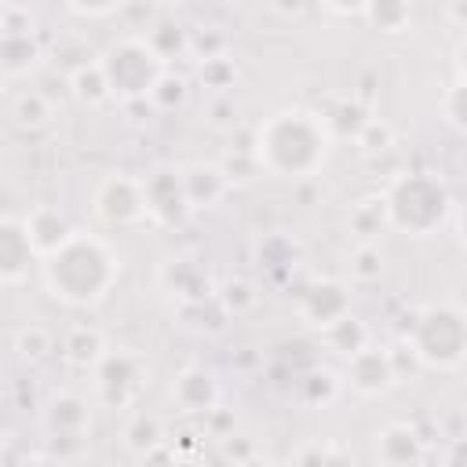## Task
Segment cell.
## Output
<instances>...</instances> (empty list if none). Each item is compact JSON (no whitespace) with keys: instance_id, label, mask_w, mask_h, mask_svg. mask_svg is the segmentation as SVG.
Masks as SVG:
<instances>
[{"instance_id":"6da1fadb","label":"cell","mask_w":467,"mask_h":467,"mask_svg":"<svg viewBox=\"0 0 467 467\" xmlns=\"http://www.w3.org/2000/svg\"><path fill=\"white\" fill-rule=\"evenodd\" d=\"M332 142L336 139L317 109L288 106L255 124L248 150L263 175L299 182V179H314L325 168Z\"/></svg>"},{"instance_id":"7a4b0ae2","label":"cell","mask_w":467,"mask_h":467,"mask_svg":"<svg viewBox=\"0 0 467 467\" xmlns=\"http://www.w3.org/2000/svg\"><path fill=\"white\" fill-rule=\"evenodd\" d=\"M36 270H40L44 292L55 303L69 310H91L113 292L120 277V255L106 237L73 230L55 252L40 255Z\"/></svg>"},{"instance_id":"3957f363","label":"cell","mask_w":467,"mask_h":467,"mask_svg":"<svg viewBox=\"0 0 467 467\" xmlns=\"http://www.w3.org/2000/svg\"><path fill=\"white\" fill-rule=\"evenodd\" d=\"M379 197L387 208V226L405 237H434L456 212L449 182L427 168L398 171Z\"/></svg>"},{"instance_id":"277c9868","label":"cell","mask_w":467,"mask_h":467,"mask_svg":"<svg viewBox=\"0 0 467 467\" xmlns=\"http://www.w3.org/2000/svg\"><path fill=\"white\" fill-rule=\"evenodd\" d=\"M405 332V347L412 350V358L420 361V368L431 372H460L463 358H467V314L460 303L438 299L420 306Z\"/></svg>"},{"instance_id":"5b68a950","label":"cell","mask_w":467,"mask_h":467,"mask_svg":"<svg viewBox=\"0 0 467 467\" xmlns=\"http://www.w3.org/2000/svg\"><path fill=\"white\" fill-rule=\"evenodd\" d=\"M99 66H102V77L109 84V95L117 102H124V106L146 102L150 88L168 69V62L150 47L146 36H120V40H113L99 55Z\"/></svg>"},{"instance_id":"8992f818","label":"cell","mask_w":467,"mask_h":467,"mask_svg":"<svg viewBox=\"0 0 467 467\" xmlns=\"http://www.w3.org/2000/svg\"><path fill=\"white\" fill-rule=\"evenodd\" d=\"M95 376V398L106 409H131L139 394L150 383V361L131 347H109L102 361L91 368Z\"/></svg>"},{"instance_id":"52a82bcc","label":"cell","mask_w":467,"mask_h":467,"mask_svg":"<svg viewBox=\"0 0 467 467\" xmlns=\"http://www.w3.org/2000/svg\"><path fill=\"white\" fill-rule=\"evenodd\" d=\"M91 212L109 230H131L146 223V201H142V179L128 171H109L91 193Z\"/></svg>"},{"instance_id":"ba28073f","label":"cell","mask_w":467,"mask_h":467,"mask_svg":"<svg viewBox=\"0 0 467 467\" xmlns=\"http://www.w3.org/2000/svg\"><path fill=\"white\" fill-rule=\"evenodd\" d=\"M142 201H146V219L157 226H182L190 219V201L182 190V171L179 168H153L150 175H142Z\"/></svg>"},{"instance_id":"9c48e42d","label":"cell","mask_w":467,"mask_h":467,"mask_svg":"<svg viewBox=\"0 0 467 467\" xmlns=\"http://www.w3.org/2000/svg\"><path fill=\"white\" fill-rule=\"evenodd\" d=\"M401 379L394 372V361H390V347H379V343H365L361 350H354L347 358V368H343V387H350L354 394L361 398H383L387 390H394Z\"/></svg>"},{"instance_id":"30bf717a","label":"cell","mask_w":467,"mask_h":467,"mask_svg":"<svg viewBox=\"0 0 467 467\" xmlns=\"http://www.w3.org/2000/svg\"><path fill=\"white\" fill-rule=\"evenodd\" d=\"M354 310V292H350V281H339V277H314L303 292H299V317L310 325V328H328L332 321H339L343 314Z\"/></svg>"},{"instance_id":"8fae6325","label":"cell","mask_w":467,"mask_h":467,"mask_svg":"<svg viewBox=\"0 0 467 467\" xmlns=\"http://www.w3.org/2000/svg\"><path fill=\"white\" fill-rule=\"evenodd\" d=\"M40 266L22 215H0V285H22Z\"/></svg>"},{"instance_id":"7c38bea8","label":"cell","mask_w":467,"mask_h":467,"mask_svg":"<svg viewBox=\"0 0 467 467\" xmlns=\"http://www.w3.org/2000/svg\"><path fill=\"white\" fill-rule=\"evenodd\" d=\"M168 398H171V405H175L182 416H204V412H212V409L219 405L223 387H219V379H215L212 368H204V365H186V368L175 372V379H171V387H168Z\"/></svg>"},{"instance_id":"4fadbf2b","label":"cell","mask_w":467,"mask_h":467,"mask_svg":"<svg viewBox=\"0 0 467 467\" xmlns=\"http://www.w3.org/2000/svg\"><path fill=\"white\" fill-rule=\"evenodd\" d=\"M157 285L171 303H186V299H201L208 292H215V281L208 274L204 263H197L193 255H171L157 266Z\"/></svg>"},{"instance_id":"5bb4252c","label":"cell","mask_w":467,"mask_h":467,"mask_svg":"<svg viewBox=\"0 0 467 467\" xmlns=\"http://www.w3.org/2000/svg\"><path fill=\"white\" fill-rule=\"evenodd\" d=\"M376 460L387 467H409L427 460V438L412 423H387L376 431Z\"/></svg>"},{"instance_id":"9a60e30c","label":"cell","mask_w":467,"mask_h":467,"mask_svg":"<svg viewBox=\"0 0 467 467\" xmlns=\"http://www.w3.org/2000/svg\"><path fill=\"white\" fill-rule=\"evenodd\" d=\"M179 171H182V190H186L190 212H208V208L223 204V197L230 193V179L212 161H197V164H186Z\"/></svg>"},{"instance_id":"2e32d148","label":"cell","mask_w":467,"mask_h":467,"mask_svg":"<svg viewBox=\"0 0 467 467\" xmlns=\"http://www.w3.org/2000/svg\"><path fill=\"white\" fill-rule=\"evenodd\" d=\"M47 434H91V401L77 390H55L44 405Z\"/></svg>"},{"instance_id":"e0dca14e","label":"cell","mask_w":467,"mask_h":467,"mask_svg":"<svg viewBox=\"0 0 467 467\" xmlns=\"http://www.w3.org/2000/svg\"><path fill=\"white\" fill-rule=\"evenodd\" d=\"M22 223H26V230H29V241H33L36 255L55 252V248L77 230V226L69 223V215H66L58 204H36V208H29V212L22 215Z\"/></svg>"},{"instance_id":"ac0fdd59","label":"cell","mask_w":467,"mask_h":467,"mask_svg":"<svg viewBox=\"0 0 467 467\" xmlns=\"http://www.w3.org/2000/svg\"><path fill=\"white\" fill-rule=\"evenodd\" d=\"M106 350H109V339H106V332L95 328V325H69V328L62 332V339H58L62 361L73 365V368H84V372H91V368L102 361Z\"/></svg>"},{"instance_id":"d6986e66","label":"cell","mask_w":467,"mask_h":467,"mask_svg":"<svg viewBox=\"0 0 467 467\" xmlns=\"http://www.w3.org/2000/svg\"><path fill=\"white\" fill-rule=\"evenodd\" d=\"M175 321H179V328H186L193 336H219L230 325V310L223 306V299L215 292H208L201 299L175 303Z\"/></svg>"},{"instance_id":"ffe728a7","label":"cell","mask_w":467,"mask_h":467,"mask_svg":"<svg viewBox=\"0 0 467 467\" xmlns=\"http://www.w3.org/2000/svg\"><path fill=\"white\" fill-rule=\"evenodd\" d=\"M44 62V47L36 33H0V73L7 80H22L36 73Z\"/></svg>"},{"instance_id":"44dd1931","label":"cell","mask_w":467,"mask_h":467,"mask_svg":"<svg viewBox=\"0 0 467 467\" xmlns=\"http://www.w3.org/2000/svg\"><path fill=\"white\" fill-rule=\"evenodd\" d=\"M303 259V244L292 237V234H266L259 244H255V263L263 274H270L274 281H281L285 274H292Z\"/></svg>"},{"instance_id":"7402d4cb","label":"cell","mask_w":467,"mask_h":467,"mask_svg":"<svg viewBox=\"0 0 467 467\" xmlns=\"http://www.w3.org/2000/svg\"><path fill=\"white\" fill-rule=\"evenodd\" d=\"M120 441H124V449H128L131 456L142 460L150 449H157L161 441H168V434H164V420H161L157 412H150V409H135V412L128 416L124 431H120Z\"/></svg>"},{"instance_id":"603a6c76","label":"cell","mask_w":467,"mask_h":467,"mask_svg":"<svg viewBox=\"0 0 467 467\" xmlns=\"http://www.w3.org/2000/svg\"><path fill=\"white\" fill-rule=\"evenodd\" d=\"M69 95H73L80 106H88V109H99V106L113 102L109 84H106L102 66H99V55H95L91 62H84V66L69 69Z\"/></svg>"},{"instance_id":"cb8c5ba5","label":"cell","mask_w":467,"mask_h":467,"mask_svg":"<svg viewBox=\"0 0 467 467\" xmlns=\"http://www.w3.org/2000/svg\"><path fill=\"white\" fill-rule=\"evenodd\" d=\"M387 226V208H383V197H361L358 204H350L347 212V234L361 244V241H379Z\"/></svg>"},{"instance_id":"d4e9b609","label":"cell","mask_w":467,"mask_h":467,"mask_svg":"<svg viewBox=\"0 0 467 467\" xmlns=\"http://www.w3.org/2000/svg\"><path fill=\"white\" fill-rule=\"evenodd\" d=\"M361 18H365L376 33L398 36V33H405L409 22H412V0H368V4L361 7Z\"/></svg>"},{"instance_id":"484cf974","label":"cell","mask_w":467,"mask_h":467,"mask_svg":"<svg viewBox=\"0 0 467 467\" xmlns=\"http://www.w3.org/2000/svg\"><path fill=\"white\" fill-rule=\"evenodd\" d=\"M321 339L328 343V350L350 358L354 350H361L365 343H372V332H368V325L350 310V314H343L339 321H332L328 328H321Z\"/></svg>"},{"instance_id":"4316f807","label":"cell","mask_w":467,"mask_h":467,"mask_svg":"<svg viewBox=\"0 0 467 467\" xmlns=\"http://www.w3.org/2000/svg\"><path fill=\"white\" fill-rule=\"evenodd\" d=\"M51 117H55V106H51V99H47L44 91H36V88H26V91H18V95L11 99V120H15L18 128H26V131H36V128L51 124Z\"/></svg>"},{"instance_id":"83f0119b","label":"cell","mask_w":467,"mask_h":467,"mask_svg":"<svg viewBox=\"0 0 467 467\" xmlns=\"http://www.w3.org/2000/svg\"><path fill=\"white\" fill-rule=\"evenodd\" d=\"M368 117H372V109L361 99H354V95L350 99H339L336 109L321 113V120L328 124L332 139H358V131L368 124Z\"/></svg>"},{"instance_id":"f1b7e54d","label":"cell","mask_w":467,"mask_h":467,"mask_svg":"<svg viewBox=\"0 0 467 467\" xmlns=\"http://www.w3.org/2000/svg\"><path fill=\"white\" fill-rule=\"evenodd\" d=\"M146 102H150L153 109H161V113H175V109H182V106L190 102V80H186L182 73H175V69H164V73L157 77V84L150 88Z\"/></svg>"},{"instance_id":"f546056e","label":"cell","mask_w":467,"mask_h":467,"mask_svg":"<svg viewBox=\"0 0 467 467\" xmlns=\"http://www.w3.org/2000/svg\"><path fill=\"white\" fill-rule=\"evenodd\" d=\"M15 350H18L22 361L40 365V361L51 358V350H58V343H55V332H51L47 325L29 321V325H22V328L15 332Z\"/></svg>"},{"instance_id":"4dcf8cb0","label":"cell","mask_w":467,"mask_h":467,"mask_svg":"<svg viewBox=\"0 0 467 467\" xmlns=\"http://www.w3.org/2000/svg\"><path fill=\"white\" fill-rule=\"evenodd\" d=\"M299 394H303L306 405L325 409V405H332V401L343 394V376L332 372V368H310V372L299 379Z\"/></svg>"},{"instance_id":"1f68e13d","label":"cell","mask_w":467,"mask_h":467,"mask_svg":"<svg viewBox=\"0 0 467 467\" xmlns=\"http://www.w3.org/2000/svg\"><path fill=\"white\" fill-rule=\"evenodd\" d=\"M383 270H387V255H383L379 241H361V244H354V252H350V281L372 285V281L383 277Z\"/></svg>"},{"instance_id":"d6a6232c","label":"cell","mask_w":467,"mask_h":467,"mask_svg":"<svg viewBox=\"0 0 467 467\" xmlns=\"http://www.w3.org/2000/svg\"><path fill=\"white\" fill-rule=\"evenodd\" d=\"M237 62L230 58V55H215V58H204V62H197V80H201V88H208V91H215V95H226L234 84H237Z\"/></svg>"},{"instance_id":"836d02e7","label":"cell","mask_w":467,"mask_h":467,"mask_svg":"<svg viewBox=\"0 0 467 467\" xmlns=\"http://www.w3.org/2000/svg\"><path fill=\"white\" fill-rule=\"evenodd\" d=\"M146 40H150V47H153L164 62H171V58H179V55H190V29H186V26L161 22L157 29L146 33Z\"/></svg>"},{"instance_id":"e575fe53","label":"cell","mask_w":467,"mask_h":467,"mask_svg":"<svg viewBox=\"0 0 467 467\" xmlns=\"http://www.w3.org/2000/svg\"><path fill=\"white\" fill-rule=\"evenodd\" d=\"M88 449H91V434H47L44 438V460H58V463L84 460Z\"/></svg>"},{"instance_id":"d590c367","label":"cell","mask_w":467,"mask_h":467,"mask_svg":"<svg viewBox=\"0 0 467 467\" xmlns=\"http://www.w3.org/2000/svg\"><path fill=\"white\" fill-rule=\"evenodd\" d=\"M215 296L223 299V306L230 310V317H241V314L255 310V303H259L255 285H252V281H241V277H234V281H226L223 288H215Z\"/></svg>"},{"instance_id":"8d00e7d4","label":"cell","mask_w":467,"mask_h":467,"mask_svg":"<svg viewBox=\"0 0 467 467\" xmlns=\"http://www.w3.org/2000/svg\"><path fill=\"white\" fill-rule=\"evenodd\" d=\"M288 460H292V463H347V460H350V449L332 445V441H321V438H310V441L299 445Z\"/></svg>"},{"instance_id":"74e56055","label":"cell","mask_w":467,"mask_h":467,"mask_svg":"<svg viewBox=\"0 0 467 467\" xmlns=\"http://www.w3.org/2000/svg\"><path fill=\"white\" fill-rule=\"evenodd\" d=\"M219 168H223V175L230 179V186H244V182H252L255 175H263L248 146H241V150H230V153L219 161Z\"/></svg>"},{"instance_id":"f35d334b","label":"cell","mask_w":467,"mask_h":467,"mask_svg":"<svg viewBox=\"0 0 467 467\" xmlns=\"http://www.w3.org/2000/svg\"><path fill=\"white\" fill-rule=\"evenodd\" d=\"M226 44H230V36H226L219 26H208V29H190V55H193L197 62L215 58V55H226Z\"/></svg>"},{"instance_id":"ab89813d","label":"cell","mask_w":467,"mask_h":467,"mask_svg":"<svg viewBox=\"0 0 467 467\" xmlns=\"http://www.w3.org/2000/svg\"><path fill=\"white\" fill-rule=\"evenodd\" d=\"M441 117H445V124L452 131H463V73H460V66H456L452 84L441 95Z\"/></svg>"},{"instance_id":"60d3db41","label":"cell","mask_w":467,"mask_h":467,"mask_svg":"<svg viewBox=\"0 0 467 467\" xmlns=\"http://www.w3.org/2000/svg\"><path fill=\"white\" fill-rule=\"evenodd\" d=\"M365 153H383V150H390V142H394V131H390V124L387 120H379V117H368V124L358 131V139H354Z\"/></svg>"},{"instance_id":"b9f144b4","label":"cell","mask_w":467,"mask_h":467,"mask_svg":"<svg viewBox=\"0 0 467 467\" xmlns=\"http://www.w3.org/2000/svg\"><path fill=\"white\" fill-rule=\"evenodd\" d=\"M36 22H33V11L26 7V4H4L0 7V33H36L33 29Z\"/></svg>"},{"instance_id":"7bdbcfd3","label":"cell","mask_w":467,"mask_h":467,"mask_svg":"<svg viewBox=\"0 0 467 467\" xmlns=\"http://www.w3.org/2000/svg\"><path fill=\"white\" fill-rule=\"evenodd\" d=\"M124 4L128 0H66V7L77 11V15H84V18H106V15L120 11Z\"/></svg>"},{"instance_id":"ee69618b","label":"cell","mask_w":467,"mask_h":467,"mask_svg":"<svg viewBox=\"0 0 467 467\" xmlns=\"http://www.w3.org/2000/svg\"><path fill=\"white\" fill-rule=\"evenodd\" d=\"M325 11H332V15H343V18H354V15H361V7L368 4V0H317Z\"/></svg>"},{"instance_id":"f6af8a7d","label":"cell","mask_w":467,"mask_h":467,"mask_svg":"<svg viewBox=\"0 0 467 467\" xmlns=\"http://www.w3.org/2000/svg\"><path fill=\"white\" fill-rule=\"evenodd\" d=\"M303 7H306V0H274V11H277V15H285V18L299 15Z\"/></svg>"},{"instance_id":"bcb514c9","label":"cell","mask_w":467,"mask_h":467,"mask_svg":"<svg viewBox=\"0 0 467 467\" xmlns=\"http://www.w3.org/2000/svg\"><path fill=\"white\" fill-rule=\"evenodd\" d=\"M150 4H161V7H182V4H190V0H150Z\"/></svg>"},{"instance_id":"7dc6e473","label":"cell","mask_w":467,"mask_h":467,"mask_svg":"<svg viewBox=\"0 0 467 467\" xmlns=\"http://www.w3.org/2000/svg\"><path fill=\"white\" fill-rule=\"evenodd\" d=\"M4 91H7V77L0 73V95H4Z\"/></svg>"},{"instance_id":"c3c4849f","label":"cell","mask_w":467,"mask_h":467,"mask_svg":"<svg viewBox=\"0 0 467 467\" xmlns=\"http://www.w3.org/2000/svg\"><path fill=\"white\" fill-rule=\"evenodd\" d=\"M0 460H4V441H0Z\"/></svg>"},{"instance_id":"681fc988","label":"cell","mask_w":467,"mask_h":467,"mask_svg":"<svg viewBox=\"0 0 467 467\" xmlns=\"http://www.w3.org/2000/svg\"><path fill=\"white\" fill-rule=\"evenodd\" d=\"M4 4H11V0H0V7H4Z\"/></svg>"}]
</instances>
